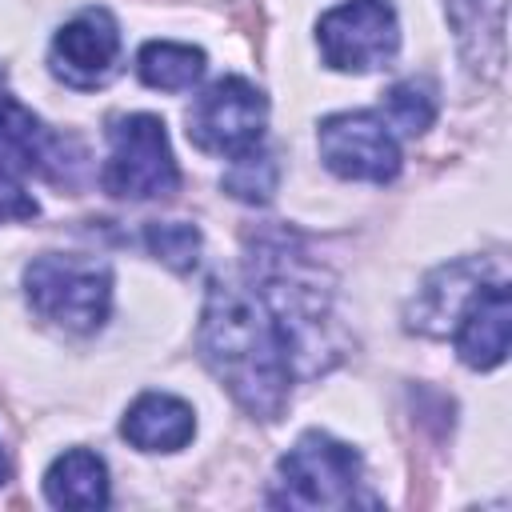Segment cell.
Returning a JSON list of instances; mask_svg holds the SVG:
<instances>
[{
	"mask_svg": "<svg viewBox=\"0 0 512 512\" xmlns=\"http://www.w3.org/2000/svg\"><path fill=\"white\" fill-rule=\"evenodd\" d=\"M200 356L248 416H284L296 380L292 356L272 308L248 276H216L208 284L200 312Z\"/></svg>",
	"mask_w": 512,
	"mask_h": 512,
	"instance_id": "6da1fadb",
	"label": "cell"
},
{
	"mask_svg": "<svg viewBox=\"0 0 512 512\" xmlns=\"http://www.w3.org/2000/svg\"><path fill=\"white\" fill-rule=\"evenodd\" d=\"M28 304L64 332H96L112 308V272L104 260L44 252L24 268Z\"/></svg>",
	"mask_w": 512,
	"mask_h": 512,
	"instance_id": "7a4b0ae2",
	"label": "cell"
},
{
	"mask_svg": "<svg viewBox=\"0 0 512 512\" xmlns=\"http://www.w3.org/2000/svg\"><path fill=\"white\" fill-rule=\"evenodd\" d=\"M100 184L116 200H160L180 188V168L160 116L132 112L108 124V160Z\"/></svg>",
	"mask_w": 512,
	"mask_h": 512,
	"instance_id": "3957f363",
	"label": "cell"
},
{
	"mask_svg": "<svg viewBox=\"0 0 512 512\" xmlns=\"http://www.w3.org/2000/svg\"><path fill=\"white\" fill-rule=\"evenodd\" d=\"M364 460L328 432H304L280 460L272 504L280 508H348L356 504Z\"/></svg>",
	"mask_w": 512,
	"mask_h": 512,
	"instance_id": "277c9868",
	"label": "cell"
},
{
	"mask_svg": "<svg viewBox=\"0 0 512 512\" xmlns=\"http://www.w3.org/2000/svg\"><path fill=\"white\" fill-rule=\"evenodd\" d=\"M268 100L244 76H220L188 108V140L212 156H244L260 148Z\"/></svg>",
	"mask_w": 512,
	"mask_h": 512,
	"instance_id": "5b68a950",
	"label": "cell"
},
{
	"mask_svg": "<svg viewBox=\"0 0 512 512\" xmlns=\"http://www.w3.org/2000/svg\"><path fill=\"white\" fill-rule=\"evenodd\" d=\"M316 44L328 68L336 72H372L384 68L400 48V24L388 0H348L320 16Z\"/></svg>",
	"mask_w": 512,
	"mask_h": 512,
	"instance_id": "8992f818",
	"label": "cell"
},
{
	"mask_svg": "<svg viewBox=\"0 0 512 512\" xmlns=\"http://www.w3.org/2000/svg\"><path fill=\"white\" fill-rule=\"evenodd\" d=\"M316 148L324 168L340 180L388 184L400 172V144L376 112H336L320 120Z\"/></svg>",
	"mask_w": 512,
	"mask_h": 512,
	"instance_id": "52a82bcc",
	"label": "cell"
},
{
	"mask_svg": "<svg viewBox=\"0 0 512 512\" xmlns=\"http://www.w3.org/2000/svg\"><path fill=\"white\" fill-rule=\"evenodd\" d=\"M120 60V28L108 8H80L52 36V72L72 88H100Z\"/></svg>",
	"mask_w": 512,
	"mask_h": 512,
	"instance_id": "ba28073f",
	"label": "cell"
},
{
	"mask_svg": "<svg viewBox=\"0 0 512 512\" xmlns=\"http://www.w3.org/2000/svg\"><path fill=\"white\" fill-rule=\"evenodd\" d=\"M512 332V292L504 280H488L456 320V352L468 368H496L508 356Z\"/></svg>",
	"mask_w": 512,
	"mask_h": 512,
	"instance_id": "9c48e42d",
	"label": "cell"
},
{
	"mask_svg": "<svg viewBox=\"0 0 512 512\" xmlns=\"http://www.w3.org/2000/svg\"><path fill=\"white\" fill-rule=\"evenodd\" d=\"M60 140L16 100L0 92V180L24 184L28 176H56Z\"/></svg>",
	"mask_w": 512,
	"mask_h": 512,
	"instance_id": "30bf717a",
	"label": "cell"
},
{
	"mask_svg": "<svg viewBox=\"0 0 512 512\" xmlns=\"http://www.w3.org/2000/svg\"><path fill=\"white\" fill-rule=\"evenodd\" d=\"M484 284H488L484 264H476V260H460V264H448V268L432 272L424 280V288L416 292L412 308H408V328L428 332V336H444L448 328H456L460 312L468 308V300Z\"/></svg>",
	"mask_w": 512,
	"mask_h": 512,
	"instance_id": "8fae6325",
	"label": "cell"
},
{
	"mask_svg": "<svg viewBox=\"0 0 512 512\" xmlns=\"http://www.w3.org/2000/svg\"><path fill=\"white\" fill-rule=\"evenodd\" d=\"M124 440L140 452H176L192 440L196 432V412L192 404H184L180 396L168 392H144L128 404L124 424H120Z\"/></svg>",
	"mask_w": 512,
	"mask_h": 512,
	"instance_id": "7c38bea8",
	"label": "cell"
},
{
	"mask_svg": "<svg viewBox=\"0 0 512 512\" xmlns=\"http://www.w3.org/2000/svg\"><path fill=\"white\" fill-rule=\"evenodd\" d=\"M44 496L56 508H104L108 504V464L88 448H68L52 460L44 476Z\"/></svg>",
	"mask_w": 512,
	"mask_h": 512,
	"instance_id": "4fadbf2b",
	"label": "cell"
},
{
	"mask_svg": "<svg viewBox=\"0 0 512 512\" xmlns=\"http://www.w3.org/2000/svg\"><path fill=\"white\" fill-rule=\"evenodd\" d=\"M136 72L148 88L160 92H184L204 76V52L192 44H172V40H152L136 56Z\"/></svg>",
	"mask_w": 512,
	"mask_h": 512,
	"instance_id": "5bb4252c",
	"label": "cell"
},
{
	"mask_svg": "<svg viewBox=\"0 0 512 512\" xmlns=\"http://www.w3.org/2000/svg\"><path fill=\"white\" fill-rule=\"evenodd\" d=\"M436 120V92L428 80H400L384 92V124L400 128L404 136L424 132Z\"/></svg>",
	"mask_w": 512,
	"mask_h": 512,
	"instance_id": "9a60e30c",
	"label": "cell"
},
{
	"mask_svg": "<svg viewBox=\"0 0 512 512\" xmlns=\"http://www.w3.org/2000/svg\"><path fill=\"white\" fill-rule=\"evenodd\" d=\"M280 168L264 148H252L244 156H232V168L224 172V192L244 204H268L276 192Z\"/></svg>",
	"mask_w": 512,
	"mask_h": 512,
	"instance_id": "2e32d148",
	"label": "cell"
},
{
	"mask_svg": "<svg viewBox=\"0 0 512 512\" xmlns=\"http://www.w3.org/2000/svg\"><path fill=\"white\" fill-rule=\"evenodd\" d=\"M144 244H148V252H152L160 264H168L172 272H188V268H196L204 240H200V228H196V224H184V220H156V224L144 228Z\"/></svg>",
	"mask_w": 512,
	"mask_h": 512,
	"instance_id": "e0dca14e",
	"label": "cell"
},
{
	"mask_svg": "<svg viewBox=\"0 0 512 512\" xmlns=\"http://www.w3.org/2000/svg\"><path fill=\"white\" fill-rule=\"evenodd\" d=\"M36 216V200L24 192V184L0 180V224L4 220H32Z\"/></svg>",
	"mask_w": 512,
	"mask_h": 512,
	"instance_id": "ac0fdd59",
	"label": "cell"
},
{
	"mask_svg": "<svg viewBox=\"0 0 512 512\" xmlns=\"http://www.w3.org/2000/svg\"><path fill=\"white\" fill-rule=\"evenodd\" d=\"M8 472H12V464H8V456H4V448H0V484L8 480Z\"/></svg>",
	"mask_w": 512,
	"mask_h": 512,
	"instance_id": "d6986e66",
	"label": "cell"
}]
</instances>
